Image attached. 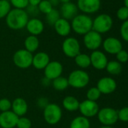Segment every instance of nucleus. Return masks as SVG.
Returning <instances> with one entry per match:
<instances>
[{"instance_id":"nucleus-1","label":"nucleus","mask_w":128,"mask_h":128,"mask_svg":"<svg viewBox=\"0 0 128 128\" xmlns=\"http://www.w3.org/2000/svg\"><path fill=\"white\" fill-rule=\"evenodd\" d=\"M28 20L29 15L24 9H12L6 18L7 26L14 30H22L26 27Z\"/></svg>"},{"instance_id":"nucleus-2","label":"nucleus","mask_w":128,"mask_h":128,"mask_svg":"<svg viewBox=\"0 0 128 128\" xmlns=\"http://www.w3.org/2000/svg\"><path fill=\"white\" fill-rule=\"evenodd\" d=\"M71 27L78 35H85L92 30L93 20L87 14H78L72 20Z\"/></svg>"},{"instance_id":"nucleus-3","label":"nucleus","mask_w":128,"mask_h":128,"mask_svg":"<svg viewBox=\"0 0 128 128\" xmlns=\"http://www.w3.org/2000/svg\"><path fill=\"white\" fill-rule=\"evenodd\" d=\"M69 85L76 89L85 88L90 82V76L83 70H76L71 72L67 78Z\"/></svg>"},{"instance_id":"nucleus-4","label":"nucleus","mask_w":128,"mask_h":128,"mask_svg":"<svg viewBox=\"0 0 128 128\" xmlns=\"http://www.w3.org/2000/svg\"><path fill=\"white\" fill-rule=\"evenodd\" d=\"M62 109L56 103H49L43 109V117L44 120L50 125L58 124L62 118Z\"/></svg>"},{"instance_id":"nucleus-5","label":"nucleus","mask_w":128,"mask_h":128,"mask_svg":"<svg viewBox=\"0 0 128 128\" xmlns=\"http://www.w3.org/2000/svg\"><path fill=\"white\" fill-rule=\"evenodd\" d=\"M32 54L26 49H20L13 55V62L14 65L22 70L28 69L32 63Z\"/></svg>"},{"instance_id":"nucleus-6","label":"nucleus","mask_w":128,"mask_h":128,"mask_svg":"<svg viewBox=\"0 0 128 128\" xmlns=\"http://www.w3.org/2000/svg\"><path fill=\"white\" fill-rule=\"evenodd\" d=\"M113 25V20L111 16L106 14H102L98 15L93 20L92 30L102 34L108 32Z\"/></svg>"},{"instance_id":"nucleus-7","label":"nucleus","mask_w":128,"mask_h":128,"mask_svg":"<svg viewBox=\"0 0 128 128\" xmlns=\"http://www.w3.org/2000/svg\"><path fill=\"white\" fill-rule=\"evenodd\" d=\"M97 118L103 126H111L118 120V111L111 107H105L99 110Z\"/></svg>"},{"instance_id":"nucleus-8","label":"nucleus","mask_w":128,"mask_h":128,"mask_svg":"<svg viewBox=\"0 0 128 128\" xmlns=\"http://www.w3.org/2000/svg\"><path fill=\"white\" fill-rule=\"evenodd\" d=\"M62 50L63 54L67 57L75 58L80 54V43L78 40L74 37H67L62 42Z\"/></svg>"},{"instance_id":"nucleus-9","label":"nucleus","mask_w":128,"mask_h":128,"mask_svg":"<svg viewBox=\"0 0 128 128\" xmlns=\"http://www.w3.org/2000/svg\"><path fill=\"white\" fill-rule=\"evenodd\" d=\"M84 46L90 50H96L102 44L101 34L91 30L84 36L83 38Z\"/></svg>"},{"instance_id":"nucleus-10","label":"nucleus","mask_w":128,"mask_h":128,"mask_svg":"<svg viewBox=\"0 0 128 128\" xmlns=\"http://www.w3.org/2000/svg\"><path fill=\"white\" fill-rule=\"evenodd\" d=\"M63 71L62 65L56 60L50 61V62L47 65V66L44 70V78L50 81H53L54 79L61 76Z\"/></svg>"},{"instance_id":"nucleus-11","label":"nucleus","mask_w":128,"mask_h":128,"mask_svg":"<svg viewBox=\"0 0 128 128\" xmlns=\"http://www.w3.org/2000/svg\"><path fill=\"white\" fill-rule=\"evenodd\" d=\"M78 110L80 111L82 116L89 118L97 115L100 108L96 102L85 100L80 102Z\"/></svg>"},{"instance_id":"nucleus-12","label":"nucleus","mask_w":128,"mask_h":128,"mask_svg":"<svg viewBox=\"0 0 128 128\" xmlns=\"http://www.w3.org/2000/svg\"><path fill=\"white\" fill-rule=\"evenodd\" d=\"M90 65L97 70H102L106 69L108 63L106 55L100 50H94L90 55Z\"/></svg>"},{"instance_id":"nucleus-13","label":"nucleus","mask_w":128,"mask_h":128,"mask_svg":"<svg viewBox=\"0 0 128 128\" xmlns=\"http://www.w3.org/2000/svg\"><path fill=\"white\" fill-rule=\"evenodd\" d=\"M101 0H78L77 7L78 10L85 14H94L99 11Z\"/></svg>"},{"instance_id":"nucleus-14","label":"nucleus","mask_w":128,"mask_h":128,"mask_svg":"<svg viewBox=\"0 0 128 128\" xmlns=\"http://www.w3.org/2000/svg\"><path fill=\"white\" fill-rule=\"evenodd\" d=\"M96 88L101 94H110L115 91L117 83L111 77H103L97 82Z\"/></svg>"},{"instance_id":"nucleus-15","label":"nucleus","mask_w":128,"mask_h":128,"mask_svg":"<svg viewBox=\"0 0 128 128\" xmlns=\"http://www.w3.org/2000/svg\"><path fill=\"white\" fill-rule=\"evenodd\" d=\"M19 117L12 110L0 113V127L14 128L16 127Z\"/></svg>"},{"instance_id":"nucleus-16","label":"nucleus","mask_w":128,"mask_h":128,"mask_svg":"<svg viewBox=\"0 0 128 128\" xmlns=\"http://www.w3.org/2000/svg\"><path fill=\"white\" fill-rule=\"evenodd\" d=\"M102 47L106 52L110 54H117L122 50V44L116 38L108 37L102 42Z\"/></svg>"},{"instance_id":"nucleus-17","label":"nucleus","mask_w":128,"mask_h":128,"mask_svg":"<svg viewBox=\"0 0 128 128\" xmlns=\"http://www.w3.org/2000/svg\"><path fill=\"white\" fill-rule=\"evenodd\" d=\"M78 8L77 6L71 2L62 3L60 7V14L62 15V18L67 20H72L76 16L78 15Z\"/></svg>"},{"instance_id":"nucleus-18","label":"nucleus","mask_w":128,"mask_h":128,"mask_svg":"<svg viewBox=\"0 0 128 128\" xmlns=\"http://www.w3.org/2000/svg\"><path fill=\"white\" fill-rule=\"evenodd\" d=\"M50 61V56L47 53L43 51L38 52L32 56V66H33L34 68L38 70H44Z\"/></svg>"},{"instance_id":"nucleus-19","label":"nucleus","mask_w":128,"mask_h":128,"mask_svg":"<svg viewBox=\"0 0 128 128\" xmlns=\"http://www.w3.org/2000/svg\"><path fill=\"white\" fill-rule=\"evenodd\" d=\"M26 28L30 35L37 36L42 33L44 26L43 22L41 20L36 18H32L28 20L26 25Z\"/></svg>"},{"instance_id":"nucleus-20","label":"nucleus","mask_w":128,"mask_h":128,"mask_svg":"<svg viewBox=\"0 0 128 128\" xmlns=\"http://www.w3.org/2000/svg\"><path fill=\"white\" fill-rule=\"evenodd\" d=\"M12 111L18 117L25 115L28 111V104L26 101L21 97L15 98L12 102Z\"/></svg>"},{"instance_id":"nucleus-21","label":"nucleus","mask_w":128,"mask_h":128,"mask_svg":"<svg viewBox=\"0 0 128 128\" xmlns=\"http://www.w3.org/2000/svg\"><path fill=\"white\" fill-rule=\"evenodd\" d=\"M54 30L56 32L62 37L68 36L72 30L71 24L69 22V20L64 19L62 18H60L54 25Z\"/></svg>"},{"instance_id":"nucleus-22","label":"nucleus","mask_w":128,"mask_h":128,"mask_svg":"<svg viewBox=\"0 0 128 128\" xmlns=\"http://www.w3.org/2000/svg\"><path fill=\"white\" fill-rule=\"evenodd\" d=\"M62 105L64 109L68 112H76L79 108L80 102L73 96H66L62 100Z\"/></svg>"},{"instance_id":"nucleus-23","label":"nucleus","mask_w":128,"mask_h":128,"mask_svg":"<svg viewBox=\"0 0 128 128\" xmlns=\"http://www.w3.org/2000/svg\"><path fill=\"white\" fill-rule=\"evenodd\" d=\"M25 49L30 53L35 52L39 47V40L36 36H29L24 41Z\"/></svg>"},{"instance_id":"nucleus-24","label":"nucleus","mask_w":128,"mask_h":128,"mask_svg":"<svg viewBox=\"0 0 128 128\" xmlns=\"http://www.w3.org/2000/svg\"><path fill=\"white\" fill-rule=\"evenodd\" d=\"M90 123L88 118L82 115L76 117L70 123V128H90Z\"/></svg>"},{"instance_id":"nucleus-25","label":"nucleus","mask_w":128,"mask_h":128,"mask_svg":"<svg viewBox=\"0 0 128 128\" xmlns=\"http://www.w3.org/2000/svg\"><path fill=\"white\" fill-rule=\"evenodd\" d=\"M75 62L81 69H87L90 66V56L86 54L80 53L75 57Z\"/></svg>"},{"instance_id":"nucleus-26","label":"nucleus","mask_w":128,"mask_h":128,"mask_svg":"<svg viewBox=\"0 0 128 128\" xmlns=\"http://www.w3.org/2000/svg\"><path fill=\"white\" fill-rule=\"evenodd\" d=\"M52 86L56 90L62 91L64 90H66L70 85L67 78L60 76L52 81Z\"/></svg>"},{"instance_id":"nucleus-27","label":"nucleus","mask_w":128,"mask_h":128,"mask_svg":"<svg viewBox=\"0 0 128 128\" xmlns=\"http://www.w3.org/2000/svg\"><path fill=\"white\" fill-rule=\"evenodd\" d=\"M106 69L107 72L112 76L119 75L122 71L121 64L119 62L115 61V60H112V61L108 62Z\"/></svg>"},{"instance_id":"nucleus-28","label":"nucleus","mask_w":128,"mask_h":128,"mask_svg":"<svg viewBox=\"0 0 128 128\" xmlns=\"http://www.w3.org/2000/svg\"><path fill=\"white\" fill-rule=\"evenodd\" d=\"M45 19L46 22L50 24V26H54L55 23L60 18V12L55 8H53L48 14H45Z\"/></svg>"},{"instance_id":"nucleus-29","label":"nucleus","mask_w":128,"mask_h":128,"mask_svg":"<svg viewBox=\"0 0 128 128\" xmlns=\"http://www.w3.org/2000/svg\"><path fill=\"white\" fill-rule=\"evenodd\" d=\"M12 6L8 0H0V19L6 18L12 10Z\"/></svg>"},{"instance_id":"nucleus-30","label":"nucleus","mask_w":128,"mask_h":128,"mask_svg":"<svg viewBox=\"0 0 128 128\" xmlns=\"http://www.w3.org/2000/svg\"><path fill=\"white\" fill-rule=\"evenodd\" d=\"M100 96H101V93L96 87L90 88V89H88L86 94L87 100L94 101V102H96V100L100 99Z\"/></svg>"},{"instance_id":"nucleus-31","label":"nucleus","mask_w":128,"mask_h":128,"mask_svg":"<svg viewBox=\"0 0 128 128\" xmlns=\"http://www.w3.org/2000/svg\"><path fill=\"white\" fill-rule=\"evenodd\" d=\"M38 8L40 12L47 14L54 8V7L51 6L48 0H42V2L38 6Z\"/></svg>"},{"instance_id":"nucleus-32","label":"nucleus","mask_w":128,"mask_h":128,"mask_svg":"<svg viewBox=\"0 0 128 128\" xmlns=\"http://www.w3.org/2000/svg\"><path fill=\"white\" fill-rule=\"evenodd\" d=\"M31 126H32V122L30 118L24 117V116L19 117L16 127H18V128H31Z\"/></svg>"},{"instance_id":"nucleus-33","label":"nucleus","mask_w":128,"mask_h":128,"mask_svg":"<svg viewBox=\"0 0 128 128\" xmlns=\"http://www.w3.org/2000/svg\"><path fill=\"white\" fill-rule=\"evenodd\" d=\"M10 4L14 8L18 9H25L29 6L28 0H10Z\"/></svg>"},{"instance_id":"nucleus-34","label":"nucleus","mask_w":128,"mask_h":128,"mask_svg":"<svg viewBox=\"0 0 128 128\" xmlns=\"http://www.w3.org/2000/svg\"><path fill=\"white\" fill-rule=\"evenodd\" d=\"M12 110V102L7 98L0 99V111L1 112Z\"/></svg>"},{"instance_id":"nucleus-35","label":"nucleus","mask_w":128,"mask_h":128,"mask_svg":"<svg viewBox=\"0 0 128 128\" xmlns=\"http://www.w3.org/2000/svg\"><path fill=\"white\" fill-rule=\"evenodd\" d=\"M117 17L120 20H128V8L125 6L120 8L117 12Z\"/></svg>"},{"instance_id":"nucleus-36","label":"nucleus","mask_w":128,"mask_h":128,"mask_svg":"<svg viewBox=\"0 0 128 128\" xmlns=\"http://www.w3.org/2000/svg\"><path fill=\"white\" fill-rule=\"evenodd\" d=\"M118 120L124 122H128V106L124 107L118 111Z\"/></svg>"},{"instance_id":"nucleus-37","label":"nucleus","mask_w":128,"mask_h":128,"mask_svg":"<svg viewBox=\"0 0 128 128\" xmlns=\"http://www.w3.org/2000/svg\"><path fill=\"white\" fill-rule=\"evenodd\" d=\"M116 58L120 63H125L128 61V52L122 49L116 54Z\"/></svg>"},{"instance_id":"nucleus-38","label":"nucleus","mask_w":128,"mask_h":128,"mask_svg":"<svg viewBox=\"0 0 128 128\" xmlns=\"http://www.w3.org/2000/svg\"><path fill=\"white\" fill-rule=\"evenodd\" d=\"M120 36L122 38L128 42V20H125L120 26Z\"/></svg>"},{"instance_id":"nucleus-39","label":"nucleus","mask_w":128,"mask_h":128,"mask_svg":"<svg viewBox=\"0 0 128 128\" xmlns=\"http://www.w3.org/2000/svg\"><path fill=\"white\" fill-rule=\"evenodd\" d=\"M49 103L50 102L46 97H40L37 100V102H36L37 106L42 109H44Z\"/></svg>"},{"instance_id":"nucleus-40","label":"nucleus","mask_w":128,"mask_h":128,"mask_svg":"<svg viewBox=\"0 0 128 128\" xmlns=\"http://www.w3.org/2000/svg\"><path fill=\"white\" fill-rule=\"evenodd\" d=\"M26 13L27 14H30L31 15H33L34 17L36 16L37 14H39V10L38 8V6H30L29 5L27 7H26Z\"/></svg>"},{"instance_id":"nucleus-41","label":"nucleus","mask_w":128,"mask_h":128,"mask_svg":"<svg viewBox=\"0 0 128 128\" xmlns=\"http://www.w3.org/2000/svg\"><path fill=\"white\" fill-rule=\"evenodd\" d=\"M28 1H29V5L32 6H38L39 3L42 2V0H28Z\"/></svg>"},{"instance_id":"nucleus-42","label":"nucleus","mask_w":128,"mask_h":128,"mask_svg":"<svg viewBox=\"0 0 128 128\" xmlns=\"http://www.w3.org/2000/svg\"><path fill=\"white\" fill-rule=\"evenodd\" d=\"M49 1V2L51 4V6L54 7V6H58V4H59V2H60V1L59 0H48Z\"/></svg>"},{"instance_id":"nucleus-43","label":"nucleus","mask_w":128,"mask_h":128,"mask_svg":"<svg viewBox=\"0 0 128 128\" xmlns=\"http://www.w3.org/2000/svg\"><path fill=\"white\" fill-rule=\"evenodd\" d=\"M60 2H61L62 3H66V2H70V0H59Z\"/></svg>"},{"instance_id":"nucleus-44","label":"nucleus","mask_w":128,"mask_h":128,"mask_svg":"<svg viewBox=\"0 0 128 128\" xmlns=\"http://www.w3.org/2000/svg\"><path fill=\"white\" fill-rule=\"evenodd\" d=\"M124 5H125V7L128 8V0H124Z\"/></svg>"},{"instance_id":"nucleus-45","label":"nucleus","mask_w":128,"mask_h":128,"mask_svg":"<svg viewBox=\"0 0 128 128\" xmlns=\"http://www.w3.org/2000/svg\"><path fill=\"white\" fill-rule=\"evenodd\" d=\"M100 128H112V127L110 126H101Z\"/></svg>"},{"instance_id":"nucleus-46","label":"nucleus","mask_w":128,"mask_h":128,"mask_svg":"<svg viewBox=\"0 0 128 128\" xmlns=\"http://www.w3.org/2000/svg\"><path fill=\"white\" fill-rule=\"evenodd\" d=\"M0 128H1V127H0Z\"/></svg>"}]
</instances>
